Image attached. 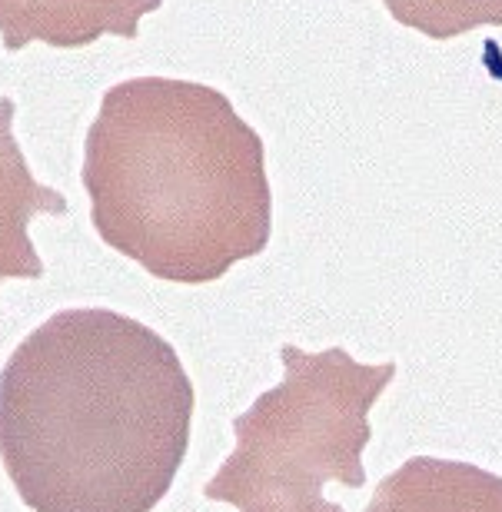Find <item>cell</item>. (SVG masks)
Instances as JSON below:
<instances>
[{
  "label": "cell",
  "instance_id": "cell-2",
  "mask_svg": "<svg viewBox=\"0 0 502 512\" xmlns=\"http://www.w3.org/2000/svg\"><path fill=\"white\" fill-rule=\"evenodd\" d=\"M84 187L97 237L167 283L220 280L273 233L260 133L197 80L110 87L87 130Z\"/></svg>",
  "mask_w": 502,
  "mask_h": 512
},
{
  "label": "cell",
  "instance_id": "cell-5",
  "mask_svg": "<svg viewBox=\"0 0 502 512\" xmlns=\"http://www.w3.org/2000/svg\"><path fill=\"white\" fill-rule=\"evenodd\" d=\"M67 210L64 193L34 180L14 140V100L0 97V283L44 276V263L27 233L30 220L37 213L64 217Z\"/></svg>",
  "mask_w": 502,
  "mask_h": 512
},
{
  "label": "cell",
  "instance_id": "cell-4",
  "mask_svg": "<svg viewBox=\"0 0 502 512\" xmlns=\"http://www.w3.org/2000/svg\"><path fill=\"white\" fill-rule=\"evenodd\" d=\"M163 0H0V44L17 54L27 44L90 47L100 37L133 40L140 17L160 10Z\"/></svg>",
  "mask_w": 502,
  "mask_h": 512
},
{
  "label": "cell",
  "instance_id": "cell-3",
  "mask_svg": "<svg viewBox=\"0 0 502 512\" xmlns=\"http://www.w3.org/2000/svg\"><path fill=\"white\" fill-rule=\"evenodd\" d=\"M283 383L233 419L237 449L203 486L210 503L240 512H346L326 483L366 486L370 409L393 383L396 363H356L340 346L303 353L280 346Z\"/></svg>",
  "mask_w": 502,
  "mask_h": 512
},
{
  "label": "cell",
  "instance_id": "cell-7",
  "mask_svg": "<svg viewBox=\"0 0 502 512\" xmlns=\"http://www.w3.org/2000/svg\"><path fill=\"white\" fill-rule=\"evenodd\" d=\"M389 17L429 40H453L476 27H502V0H383Z\"/></svg>",
  "mask_w": 502,
  "mask_h": 512
},
{
  "label": "cell",
  "instance_id": "cell-1",
  "mask_svg": "<svg viewBox=\"0 0 502 512\" xmlns=\"http://www.w3.org/2000/svg\"><path fill=\"white\" fill-rule=\"evenodd\" d=\"M193 403L157 330L60 310L0 370V459L34 512H153L187 456Z\"/></svg>",
  "mask_w": 502,
  "mask_h": 512
},
{
  "label": "cell",
  "instance_id": "cell-6",
  "mask_svg": "<svg viewBox=\"0 0 502 512\" xmlns=\"http://www.w3.org/2000/svg\"><path fill=\"white\" fill-rule=\"evenodd\" d=\"M363 512H502V476L459 459L413 456L376 486Z\"/></svg>",
  "mask_w": 502,
  "mask_h": 512
}]
</instances>
